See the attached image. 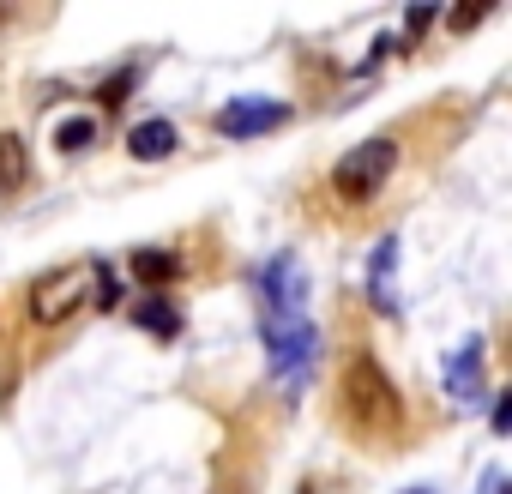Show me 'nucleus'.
Listing matches in <instances>:
<instances>
[{"mask_svg":"<svg viewBox=\"0 0 512 494\" xmlns=\"http://www.w3.org/2000/svg\"><path fill=\"white\" fill-rule=\"evenodd\" d=\"M91 302H97V308H115V302H121V284H115V272H109L103 260H91Z\"/></svg>","mask_w":512,"mask_h":494,"instance_id":"nucleus-13","label":"nucleus"},{"mask_svg":"<svg viewBox=\"0 0 512 494\" xmlns=\"http://www.w3.org/2000/svg\"><path fill=\"white\" fill-rule=\"evenodd\" d=\"M260 302H266V314H308V278H302L296 254H278L260 272Z\"/></svg>","mask_w":512,"mask_h":494,"instance_id":"nucleus-5","label":"nucleus"},{"mask_svg":"<svg viewBox=\"0 0 512 494\" xmlns=\"http://www.w3.org/2000/svg\"><path fill=\"white\" fill-rule=\"evenodd\" d=\"M446 392L452 398H482V338H470L458 356H452V368H446Z\"/></svg>","mask_w":512,"mask_h":494,"instance_id":"nucleus-7","label":"nucleus"},{"mask_svg":"<svg viewBox=\"0 0 512 494\" xmlns=\"http://www.w3.org/2000/svg\"><path fill=\"white\" fill-rule=\"evenodd\" d=\"M181 145V133H175V121H139L133 133H127V151L139 157V163H157V157H169Z\"/></svg>","mask_w":512,"mask_h":494,"instance_id":"nucleus-8","label":"nucleus"},{"mask_svg":"<svg viewBox=\"0 0 512 494\" xmlns=\"http://www.w3.org/2000/svg\"><path fill=\"white\" fill-rule=\"evenodd\" d=\"M31 181V145L19 133H0V199Z\"/></svg>","mask_w":512,"mask_h":494,"instance_id":"nucleus-9","label":"nucleus"},{"mask_svg":"<svg viewBox=\"0 0 512 494\" xmlns=\"http://www.w3.org/2000/svg\"><path fill=\"white\" fill-rule=\"evenodd\" d=\"M85 302H91V266H55V272H43L31 284L25 314H31V326L49 332V326H67Z\"/></svg>","mask_w":512,"mask_h":494,"instance_id":"nucleus-4","label":"nucleus"},{"mask_svg":"<svg viewBox=\"0 0 512 494\" xmlns=\"http://www.w3.org/2000/svg\"><path fill=\"white\" fill-rule=\"evenodd\" d=\"M392 169H398V139H368V145H356L332 163V193L344 205H368V199H380Z\"/></svg>","mask_w":512,"mask_h":494,"instance_id":"nucleus-3","label":"nucleus"},{"mask_svg":"<svg viewBox=\"0 0 512 494\" xmlns=\"http://www.w3.org/2000/svg\"><path fill=\"white\" fill-rule=\"evenodd\" d=\"M284 121H290L284 103L247 97V103H229V109L217 115V133H223V139H253V133H272V127H284Z\"/></svg>","mask_w":512,"mask_h":494,"instance_id":"nucleus-6","label":"nucleus"},{"mask_svg":"<svg viewBox=\"0 0 512 494\" xmlns=\"http://www.w3.org/2000/svg\"><path fill=\"white\" fill-rule=\"evenodd\" d=\"M338 398H344V416H350V428H356V434H374V440L404 434V398H398V386L386 380V368H380L368 350L344 356Z\"/></svg>","mask_w":512,"mask_h":494,"instance_id":"nucleus-1","label":"nucleus"},{"mask_svg":"<svg viewBox=\"0 0 512 494\" xmlns=\"http://www.w3.org/2000/svg\"><path fill=\"white\" fill-rule=\"evenodd\" d=\"M133 278H139L145 290H169V284L181 278V260L163 254V247H145V254H133Z\"/></svg>","mask_w":512,"mask_h":494,"instance_id":"nucleus-11","label":"nucleus"},{"mask_svg":"<svg viewBox=\"0 0 512 494\" xmlns=\"http://www.w3.org/2000/svg\"><path fill=\"white\" fill-rule=\"evenodd\" d=\"M314 350H320V332L308 314H266V356H272V380L284 386V398H302L314 374Z\"/></svg>","mask_w":512,"mask_h":494,"instance_id":"nucleus-2","label":"nucleus"},{"mask_svg":"<svg viewBox=\"0 0 512 494\" xmlns=\"http://www.w3.org/2000/svg\"><path fill=\"white\" fill-rule=\"evenodd\" d=\"M91 139H97V121H85V115H79V121H61V133H55L61 151H85Z\"/></svg>","mask_w":512,"mask_h":494,"instance_id":"nucleus-14","label":"nucleus"},{"mask_svg":"<svg viewBox=\"0 0 512 494\" xmlns=\"http://www.w3.org/2000/svg\"><path fill=\"white\" fill-rule=\"evenodd\" d=\"M512 428V404L506 398H494V434H506Z\"/></svg>","mask_w":512,"mask_h":494,"instance_id":"nucleus-18","label":"nucleus"},{"mask_svg":"<svg viewBox=\"0 0 512 494\" xmlns=\"http://www.w3.org/2000/svg\"><path fill=\"white\" fill-rule=\"evenodd\" d=\"M392 266H398V241L386 235L380 247H374V266H368V296H374V308L380 314H392L398 302H392Z\"/></svg>","mask_w":512,"mask_h":494,"instance_id":"nucleus-10","label":"nucleus"},{"mask_svg":"<svg viewBox=\"0 0 512 494\" xmlns=\"http://www.w3.org/2000/svg\"><path fill=\"white\" fill-rule=\"evenodd\" d=\"M428 25H434V13H428V7H416V13H410V19H404V31H410V37H422V31H428Z\"/></svg>","mask_w":512,"mask_h":494,"instance_id":"nucleus-17","label":"nucleus"},{"mask_svg":"<svg viewBox=\"0 0 512 494\" xmlns=\"http://www.w3.org/2000/svg\"><path fill=\"white\" fill-rule=\"evenodd\" d=\"M482 19H488V7H458V13H446V25H452L458 37H464V31H476Z\"/></svg>","mask_w":512,"mask_h":494,"instance_id":"nucleus-15","label":"nucleus"},{"mask_svg":"<svg viewBox=\"0 0 512 494\" xmlns=\"http://www.w3.org/2000/svg\"><path fill=\"white\" fill-rule=\"evenodd\" d=\"M302 494H308V488H302Z\"/></svg>","mask_w":512,"mask_h":494,"instance_id":"nucleus-20","label":"nucleus"},{"mask_svg":"<svg viewBox=\"0 0 512 494\" xmlns=\"http://www.w3.org/2000/svg\"><path fill=\"white\" fill-rule=\"evenodd\" d=\"M410 494H428V488H410Z\"/></svg>","mask_w":512,"mask_h":494,"instance_id":"nucleus-19","label":"nucleus"},{"mask_svg":"<svg viewBox=\"0 0 512 494\" xmlns=\"http://www.w3.org/2000/svg\"><path fill=\"white\" fill-rule=\"evenodd\" d=\"M133 320H139L145 332H157V338H175V332H181V314H175L163 296H145V302L133 308Z\"/></svg>","mask_w":512,"mask_h":494,"instance_id":"nucleus-12","label":"nucleus"},{"mask_svg":"<svg viewBox=\"0 0 512 494\" xmlns=\"http://www.w3.org/2000/svg\"><path fill=\"white\" fill-rule=\"evenodd\" d=\"M121 91H133V73H115V79L103 85V103H109V109H115V103H127Z\"/></svg>","mask_w":512,"mask_h":494,"instance_id":"nucleus-16","label":"nucleus"}]
</instances>
